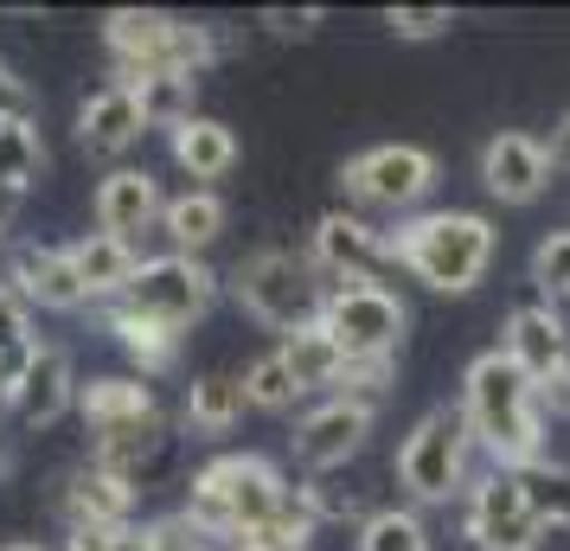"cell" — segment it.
I'll return each mask as SVG.
<instances>
[{
	"label": "cell",
	"mask_w": 570,
	"mask_h": 551,
	"mask_svg": "<svg viewBox=\"0 0 570 551\" xmlns=\"http://www.w3.org/2000/svg\"><path fill=\"white\" fill-rule=\"evenodd\" d=\"M462 423L468 436H474V449L488 455V469H532L539 455H551L544 449V411H539V385L525 378V372L493 346V353H481V360H468L462 372Z\"/></svg>",
	"instance_id": "1"
},
{
	"label": "cell",
	"mask_w": 570,
	"mask_h": 551,
	"mask_svg": "<svg viewBox=\"0 0 570 551\" xmlns=\"http://www.w3.org/2000/svg\"><path fill=\"white\" fill-rule=\"evenodd\" d=\"M500 232L481 211H416L397 218L385 232V263H397L404 276H416L436 295H468L481 289V276L493 269Z\"/></svg>",
	"instance_id": "2"
},
{
	"label": "cell",
	"mask_w": 570,
	"mask_h": 551,
	"mask_svg": "<svg viewBox=\"0 0 570 551\" xmlns=\"http://www.w3.org/2000/svg\"><path fill=\"white\" fill-rule=\"evenodd\" d=\"M295 500V481H288L269 455H212L206 469H193L186 481V520L206 532L212 545H232L244 532H257Z\"/></svg>",
	"instance_id": "3"
},
{
	"label": "cell",
	"mask_w": 570,
	"mask_h": 551,
	"mask_svg": "<svg viewBox=\"0 0 570 551\" xmlns=\"http://www.w3.org/2000/svg\"><path fill=\"white\" fill-rule=\"evenodd\" d=\"M104 52L116 58V78H141V71H180V78H206L225 39L206 20H186L167 7H109L104 13Z\"/></svg>",
	"instance_id": "4"
},
{
	"label": "cell",
	"mask_w": 570,
	"mask_h": 551,
	"mask_svg": "<svg viewBox=\"0 0 570 551\" xmlns=\"http://www.w3.org/2000/svg\"><path fill=\"white\" fill-rule=\"evenodd\" d=\"M468 462H474V436H468L462 411L455 404H436V411H423L404 430L391 469H397L404 500L423 513V506H449V500L468 494Z\"/></svg>",
	"instance_id": "5"
},
{
	"label": "cell",
	"mask_w": 570,
	"mask_h": 551,
	"mask_svg": "<svg viewBox=\"0 0 570 551\" xmlns=\"http://www.w3.org/2000/svg\"><path fill=\"white\" fill-rule=\"evenodd\" d=\"M314 321L340 341L346 360H360V366H391L397 346H404V327H411V308H404V295L391 289V283H379V276H346V283H327Z\"/></svg>",
	"instance_id": "6"
},
{
	"label": "cell",
	"mask_w": 570,
	"mask_h": 551,
	"mask_svg": "<svg viewBox=\"0 0 570 551\" xmlns=\"http://www.w3.org/2000/svg\"><path fill=\"white\" fill-rule=\"evenodd\" d=\"M232 295L237 308L269 327V334H295V327H308L321 315V295L327 283L314 276L308 250H283V244H269V250H250V257L232 269Z\"/></svg>",
	"instance_id": "7"
},
{
	"label": "cell",
	"mask_w": 570,
	"mask_h": 551,
	"mask_svg": "<svg viewBox=\"0 0 570 551\" xmlns=\"http://www.w3.org/2000/svg\"><path fill=\"white\" fill-rule=\"evenodd\" d=\"M436 186V155L416 148V141H379L340 167V193L346 211H391V218H416V206L430 199Z\"/></svg>",
	"instance_id": "8"
},
{
	"label": "cell",
	"mask_w": 570,
	"mask_h": 551,
	"mask_svg": "<svg viewBox=\"0 0 570 551\" xmlns=\"http://www.w3.org/2000/svg\"><path fill=\"white\" fill-rule=\"evenodd\" d=\"M218 295H225V276L212 269L206 257H180V250H160V257H141L135 263V283L122 295V308L135 315H155L167 327H193V321H206L218 308Z\"/></svg>",
	"instance_id": "9"
},
{
	"label": "cell",
	"mask_w": 570,
	"mask_h": 551,
	"mask_svg": "<svg viewBox=\"0 0 570 551\" xmlns=\"http://www.w3.org/2000/svg\"><path fill=\"white\" fill-rule=\"evenodd\" d=\"M462 539L474 551H539L544 520L513 469H488L462 494Z\"/></svg>",
	"instance_id": "10"
},
{
	"label": "cell",
	"mask_w": 570,
	"mask_h": 551,
	"mask_svg": "<svg viewBox=\"0 0 570 551\" xmlns=\"http://www.w3.org/2000/svg\"><path fill=\"white\" fill-rule=\"evenodd\" d=\"M372 430H379V411H372V404H360V397H321L314 411L295 417L288 449H295V462L308 474H340L365 443H372Z\"/></svg>",
	"instance_id": "11"
},
{
	"label": "cell",
	"mask_w": 570,
	"mask_h": 551,
	"mask_svg": "<svg viewBox=\"0 0 570 551\" xmlns=\"http://www.w3.org/2000/svg\"><path fill=\"white\" fill-rule=\"evenodd\" d=\"M78 366H71V353L65 346H39L20 378H7V392H0V411L20 423V430H46V423L71 417L78 411Z\"/></svg>",
	"instance_id": "12"
},
{
	"label": "cell",
	"mask_w": 570,
	"mask_h": 551,
	"mask_svg": "<svg viewBox=\"0 0 570 551\" xmlns=\"http://www.w3.org/2000/svg\"><path fill=\"white\" fill-rule=\"evenodd\" d=\"M551 148H544V135L532 129H500L488 135V148H481V186H488L500 206H532L551 193Z\"/></svg>",
	"instance_id": "13"
},
{
	"label": "cell",
	"mask_w": 570,
	"mask_h": 551,
	"mask_svg": "<svg viewBox=\"0 0 570 551\" xmlns=\"http://www.w3.org/2000/svg\"><path fill=\"white\" fill-rule=\"evenodd\" d=\"M308 263L321 283H346V276H372L385 263V232L360 218V211H321L308 232Z\"/></svg>",
	"instance_id": "14"
},
{
	"label": "cell",
	"mask_w": 570,
	"mask_h": 551,
	"mask_svg": "<svg viewBox=\"0 0 570 551\" xmlns=\"http://www.w3.org/2000/svg\"><path fill=\"white\" fill-rule=\"evenodd\" d=\"M7 283L27 295V308H39V315H78V308H90V295H83L65 244H32V237L27 244H13V257H7Z\"/></svg>",
	"instance_id": "15"
},
{
	"label": "cell",
	"mask_w": 570,
	"mask_h": 551,
	"mask_svg": "<svg viewBox=\"0 0 570 551\" xmlns=\"http://www.w3.org/2000/svg\"><path fill=\"white\" fill-rule=\"evenodd\" d=\"M78 417L90 430V443H109V436H135V430H155L160 417V397L148 378H129V372H116V378H90L78 392Z\"/></svg>",
	"instance_id": "16"
},
{
	"label": "cell",
	"mask_w": 570,
	"mask_h": 551,
	"mask_svg": "<svg viewBox=\"0 0 570 551\" xmlns=\"http://www.w3.org/2000/svg\"><path fill=\"white\" fill-rule=\"evenodd\" d=\"M500 353H507V360H513L532 385L558 378V372L570 366V327H564V315H558L551 302H519L513 315H507Z\"/></svg>",
	"instance_id": "17"
},
{
	"label": "cell",
	"mask_w": 570,
	"mask_h": 551,
	"mask_svg": "<svg viewBox=\"0 0 570 551\" xmlns=\"http://www.w3.org/2000/svg\"><path fill=\"white\" fill-rule=\"evenodd\" d=\"M160 206H167V193L148 167H109L97 180V199H90L97 232L122 237V244H135L141 232H160Z\"/></svg>",
	"instance_id": "18"
},
{
	"label": "cell",
	"mask_w": 570,
	"mask_h": 551,
	"mask_svg": "<svg viewBox=\"0 0 570 551\" xmlns=\"http://www.w3.org/2000/svg\"><path fill=\"white\" fill-rule=\"evenodd\" d=\"M141 135H148V122H141V109H135L122 78H109L104 90H90L78 104V148L90 160H122Z\"/></svg>",
	"instance_id": "19"
},
{
	"label": "cell",
	"mask_w": 570,
	"mask_h": 551,
	"mask_svg": "<svg viewBox=\"0 0 570 551\" xmlns=\"http://www.w3.org/2000/svg\"><path fill=\"white\" fill-rule=\"evenodd\" d=\"M65 525H135V481L97 469V462H78L65 474Z\"/></svg>",
	"instance_id": "20"
},
{
	"label": "cell",
	"mask_w": 570,
	"mask_h": 551,
	"mask_svg": "<svg viewBox=\"0 0 570 551\" xmlns=\"http://www.w3.org/2000/svg\"><path fill=\"white\" fill-rule=\"evenodd\" d=\"M65 250H71V269H78V283H83L90 302H104V308H109V302H122V295H129L135 263H141L135 244H122V237H109V232H83V237H71Z\"/></svg>",
	"instance_id": "21"
},
{
	"label": "cell",
	"mask_w": 570,
	"mask_h": 551,
	"mask_svg": "<svg viewBox=\"0 0 570 551\" xmlns=\"http://www.w3.org/2000/svg\"><path fill=\"white\" fill-rule=\"evenodd\" d=\"M218 232H225V199L212 186H186L160 206V237L180 257H206V244H218Z\"/></svg>",
	"instance_id": "22"
},
{
	"label": "cell",
	"mask_w": 570,
	"mask_h": 551,
	"mask_svg": "<svg viewBox=\"0 0 570 551\" xmlns=\"http://www.w3.org/2000/svg\"><path fill=\"white\" fill-rule=\"evenodd\" d=\"M276 353L288 360V372H295V385H302V397L321 392V397H334L340 392V378H346V353H340V341L321 327V321H308V327H295V334H283L276 341Z\"/></svg>",
	"instance_id": "23"
},
{
	"label": "cell",
	"mask_w": 570,
	"mask_h": 551,
	"mask_svg": "<svg viewBox=\"0 0 570 551\" xmlns=\"http://www.w3.org/2000/svg\"><path fill=\"white\" fill-rule=\"evenodd\" d=\"M167 148H174V167L180 174H193V180H225L237 167V135L232 122H218V116H193V122H180V129L167 135Z\"/></svg>",
	"instance_id": "24"
},
{
	"label": "cell",
	"mask_w": 570,
	"mask_h": 551,
	"mask_svg": "<svg viewBox=\"0 0 570 551\" xmlns=\"http://www.w3.org/2000/svg\"><path fill=\"white\" fill-rule=\"evenodd\" d=\"M104 321H109V334H116V346L141 366V378H155V372H167L180 360V341H186L180 327H167V321H155V315H135L122 302H109Z\"/></svg>",
	"instance_id": "25"
},
{
	"label": "cell",
	"mask_w": 570,
	"mask_h": 551,
	"mask_svg": "<svg viewBox=\"0 0 570 551\" xmlns=\"http://www.w3.org/2000/svg\"><path fill=\"white\" fill-rule=\"evenodd\" d=\"M244 417V385L232 372H199L180 397V423L193 436H232V423Z\"/></svg>",
	"instance_id": "26"
},
{
	"label": "cell",
	"mask_w": 570,
	"mask_h": 551,
	"mask_svg": "<svg viewBox=\"0 0 570 551\" xmlns=\"http://www.w3.org/2000/svg\"><path fill=\"white\" fill-rule=\"evenodd\" d=\"M129 83L135 109H141V122L148 129H180V122H193L199 116V78H180V71H141V78H122Z\"/></svg>",
	"instance_id": "27"
},
{
	"label": "cell",
	"mask_w": 570,
	"mask_h": 551,
	"mask_svg": "<svg viewBox=\"0 0 570 551\" xmlns=\"http://www.w3.org/2000/svg\"><path fill=\"white\" fill-rule=\"evenodd\" d=\"M46 180V135L32 116L20 122H0V199H20Z\"/></svg>",
	"instance_id": "28"
},
{
	"label": "cell",
	"mask_w": 570,
	"mask_h": 551,
	"mask_svg": "<svg viewBox=\"0 0 570 551\" xmlns=\"http://www.w3.org/2000/svg\"><path fill=\"white\" fill-rule=\"evenodd\" d=\"M244 404L250 411H263V417H288L295 404H302V385H295V372H288V360L269 346V353H257L250 366H244Z\"/></svg>",
	"instance_id": "29"
},
{
	"label": "cell",
	"mask_w": 570,
	"mask_h": 551,
	"mask_svg": "<svg viewBox=\"0 0 570 551\" xmlns=\"http://www.w3.org/2000/svg\"><path fill=\"white\" fill-rule=\"evenodd\" d=\"M360 551H436V539L416 506H379L360 525Z\"/></svg>",
	"instance_id": "30"
},
{
	"label": "cell",
	"mask_w": 570,
	"mask_h": 551,
	"mask_svg": "<svg viewBox=\"0 0 570 551\" xmlns=\"http://www.w3.org/2000/svg\"><path fill=\"white\" fill-rule=\"evenodd\" d=\"M32 353H39V334H32V308L27 295L13 289V283H0V392H7V378H20Z\"/></svg>",
	"instance_id": "31"
},
{
	"label": "cell",
	"mask_w": 570,
	"mask_h": 551,
	"mask_svg": "<svg viewBox=\"0 0 570 551\" xmlns=\"http://www.w3.org/2000/svg\"><path fill=\"white\" fill-rule=\"evenodd\" d=\"M295 494H302V506L314 513V525H346V520L365 525L360 488H346L340 474H308V481H295Z\"/></svg>",
	"instance_id": "32"
},
{
	"label": "cell",
	"mask_w": 570,
	"mask_h": 551,
	"mask_svg": "<svg viewBox=\"0 0 570 551\" xmlns=\"http://www.w3.org/2000/svg\"><path fill=\"white\" fill-rule=\"evenodd\" d=\"M519 481H525V494H532V506H539L544 532H551V525H570V462L539 455L532 469H519Z\"/></svg>",
	"instance_id": "33"
},
{
	"label": "cell",
	"mask_w": 570,
	"mask_h": 551,
	"mask_svg": "<svg viewBox=\"0 0 570 551\" xmlns=\"http://www.w3.org/2000/svg\"><path fill=\"white\" fill-rule=\"evenodd\" d=\"M532 283H539L544 302H570V225L539 237V250H532Z\"/></svg>",
	"instance_id": "34"
},
{
	"label": "cell",
	"mask_w": 570,
	"mask_h": 551,
	"mask_svg": "<svg viewBox=\"0 0 570 551\" xmlns=\"http://www.w3.org/2000/svg\"><path fill=\"white\" fill-rule=\"evenodd\" d=\"M385 27H391V39L430 46V39H449V27H455V7H391Z\"/></svg>",
	"instance_id": "35"
},
{
	"label": "cell",
	"mask_w": 570,
	"mask_h": 551,
	"mask_svg": "<svg viewBox=\"0 0 570 551\" xmlns=\"http://www.w3.org/2000/svg\"><path fill=\"white\" fill-rule=\"evenodd\" d=\"M71 551H155L148 525H71Z\"/></svg>",
	"instance_id": "36"
},
{
	"label": "cell",
	"mask_w": 570,
	"mask_h": 551,
	"mask_svg": "<svg viewBox=\"0 0 570 551\" xmlns=\"http://www.w3.org/2000/svg\"><path fill=\"white\" fill-rule=\"evenodd\" d=\"M148 545L155 551H218L199 525L186 520V513H160V520H148Z\"/></svg>",
	"instance_id": "37"
},
{
	"label": "cell",
	"mask_w": 570,
	"mask_h": 551,
	"mask_svg": "<svg viewBox=\"0 0 570 551\" xmlns=\"http://www.w3.org/2000/svg\"><path fill=\"white\" fill-rule=\"evenodd\" d=\"M321 20H327L321 7H263V13H257V27L276 32V39H308Z\"/></svg>",
	"instance_id": "38"
},
{
	"label": "cell",
	"mask_w": 570,
	"mask_h": 551,
	"mask_svg": "<svg viewBox=\"0 0 570 551\" xmlns=\"http://www.w3.org/2000/svg\"><path fill=\"white\" fill-rule=\"evenodd\" d=\"M20 116H32V90H27V78L0 58V122H20Z\"/></svg>",
	"instance_id": "39"
},
{
	"label": "cell",
	"mask_w": 570,
	"mask_h": 551,
	"mask_svg": "<svg viewBox=\"0 0 570 551\" xmlns=\"http://www.w3.org/2000/svg\"><path fill=\"white\" fill-rule=\"evenodd\" d=\"M539 411H544V423H551V417L570 423V366L558 372V378H544V385H539Z\"/></svg>",
	"instance_id": "40"
},
{
	"label": "cell",
	"mask_w": 570,
	"mask_h": 551,
	"mask_svg": "<svg viewBox=\"0 0 570 551\" xmlns=\"http://www.w3.org/2000/svg\"><path fill=\"white\" fill-rule=\"evenodd\" d=\"M544 148H551V167H558V174H570V109L558 116V129H551V141H544Z\"/></svg>",
	"instance_id": "41"
},
{
	"label": "cell",
	"mask_w": 570,
	"mask_h": 551,
	"mask_svg": "<svg viewBox=\"0 0 570 551\" xmlns=\"http://www.w3.org/2000/svg\"><path fill=\"white\" fill-rule=\"evenodd\" d=\"M0 551H52V545H32V539H13V545H0Z\"/></svg>",
	"instance_id": "42"
},
{
	"label": "cell",
	"mask_w": 570,
	"mask_h": 551,
	"mask_svg": "<svg viewBox=\"0 0 570 551\" xmlns=\"http://www.w3.org/2000/svg\"><path fill=\"white\" fill-rule=\"evenodd\" d=\"M7 206H13V199H0V218H7Z\"/></svg>",
	"instance_id": "43"
},
{
	"label": "cell",
	"mask_w": 570,
	"mask_h": 551,
	"mask_svg": "<svg viewBox=\"0 0 570 551\" xmlns=\"http://www.w3.org/2000/svg\"><path fill=\"white\" fill-rule=\"evenodd\" d=\"M218 551H225V545H218Z\"/></svg>",
	"instance_id": "44"
}]
</instances>
